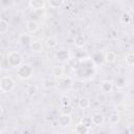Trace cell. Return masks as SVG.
Instances as JSON below:
<instances>
[{
    "mask_svg": "<svg viewBox=\"0 0 134 134\" xmlns=\"http://www.w3.org/2000/svg\"><path fill=\"white\" fill-rule=\"evenodd\" d=\"M96 72V65L90 58L80 59V63L77 67L73 70V74L75 79L80 81H87L92 79Z\"/></svg>",
    "mask_w": 134,
    "mask_h": 134,
    "instance_id": "cell-1",
    "label": "cell"
},
{
    "mask_svg": "<svg viewBox=\"0 0 134 134\" xmlns=\"http://www.w3.org/2000/svg\"><path fill=\"white\" fill-rule=\"evenodd\" d=\"M17 75L19 79L26 81V80H30L34 75V67L30 64H21L18 68H17Z\"/></svg>",
    "mask_w": 134,
    "mask_h": 134,
    "instance_id": "cell-2",
    "label": "cell"
},
{
    "mask_svg": "<svg viewBox=\"0 0 134 134\" xmlns=\"http://www.w3.org/2000/svg\"><path fill=\"white\" fill-rule=\"evenodd\" d=\"M6 61L8 65L13 68H18L21 64H23V57L18 51H9L6 57Z\"/></svg>",
    "mask_w": 134,
    "mask_h": 134,
    "instance_id": "cell-3",
    "label": "cell"
},
{
    "mask_svg": "<svg viewBox=\"0 0 134 134\" xmlns=\"http://www.w3.org/2000/svg\"><path fill=\"white\" fill-rule=\"evenodd\" d=\"M16 88V82L10 76H3L0 79V91L3 93H9Z\"/></svg>",
    "mask_w": 134,
    "mask_h": 134,
    "instance_id": "cell-4",
    "label": "cell"
},
{
    "mask_svg": "<svg viewBox=\"0 0 134 134\" xmlns=\"http://www.w3.org/2000/svg\"><path fill=\"white\" fill-rule=\"evenodd\" d=\"M54 58L60 63H67L71 58V53L67 49H60V50L55 51Z\"/></svg>",
    "mask_w": 134,
    "mask_h": 134,
    "instance_id": "cell-5",
    "label": "cell"
},
{
    "mask_svg": "<svg viewBox=\"0 0 134 134\" xmlns=\"http://www.w3.org/2000/svg\"><path fill=\"white\" fill-rule=\"evenodd\" d=\"M72 84H73L72 77L67 76V77H64L60 83H58L57 87H59V89H61L62 91H66V90H68L72 87Z\"/></svg>",
    "mask_w": 134,
    "mask_h": 134,
    "instance_id": "cell-6",
    "label": "cell"
},
{
    "mask_svg": "<svg viewBox=\"0 0 134 134\" xmlns=\"http://www.w3.org/2000/svg\"><path fill=\"white\" fill-rule=\"evenodd\" d=\"M58 122H59V126H61L62 128H68V127H70V125L72 122V119H71L70 114H62L61 113V115L58 118Z\"/></svg>",
    "mask_w": 134,
    "mask_h": 134,
    "instance_id": "cell-7",
    "label": "cell"
},
{
    "mask_svg": "<svg viewBox=\"0 0 134 134\" xmlns=\"http://www.w3.org/2000/svg\"><path fill=\"white\" fill-rule=\"evenodd\" d=\"M28 5L31 9H44L46 5V0H28Z\"/></svg>",
    "mask_w": 134,
    "mask_h": 134,
    "instance_id": "cell-8",
    "label": "cell"
},
{
    "mask_svg": "<svg viewBox=\"0 0 134 134\" xmlns=\"http://www.w3.org/2000/svg\"><path fill=\"white\" fill-rule=\"evenodd\" d=\"M73 43L77 48H83L87 43V38L83 34H77L73 39Z\"/></svg>",
    "mask_w": 134,
    "mask_h": 134,
    "instance_id": "cell-9",
    "label": "cell"
},
{
    "mask_svg": "<svg viewBox=\"0 0 134 134\" xmlns=\"http://www.w3.org/2000/svg\"><path fill=\"white\" fill-rule=\"evenodd\" d=\"M91 60L93 61V63L96 65V66H99V65H103L105 63V53L103 51H96L93 53Z\"/></svg>",
    "mask_w": 134,
    "mask_h": 134,
    "instance_id": "cell-10",
    "label": "cell"
},
{
    "mask_svg": "<svg viewBox=\"0 0 134 134\" xmlns=\"http://www.w3.org/2000/svg\"><path fill=\"white\" fill-rule=\"evenodd\" d=\"M91 120H92L93 126H102L105 121L104 114L100 113V112H96L91 116Z\"/></svg>",
    "mask_w": 134,
    "mask_h": 134,
    "instance_id": "cell-11",
    "label": "cell"
},
{
    "mask_svg": "<svg viewBox=\"0 0 134 134\" xmlns=\"http://www.w3.org/2000/svg\"><path fill=\"white\" fill-rule=\"evenodd\" d=\"M51 73H52V75H53L54 79H62L64 76V74H65V72H64V66H62V65H55L52 68Z\"/></svg>",
    "mask_w": 134,
    "mask_h": 134,
    "instance_id": "cell-12",
    "label": "cell"
},
{
    "mask_svg": "<svg viewBox=\"0 0 134 134\" xmlns=\"http://www.w3.org/2000/svg\"><path fill=\"white\" fill-rule=\"evenodd\" d=\"M113 83L111 81H108V80H105L100 83V90L103 93H110L112 92L113 90Z\"/></svg>",
    "mask_w": 134,
    "mask_h": 134,
    "instance_id": "cell-13",
    "label": "cell"
},
{
    "mask_svg": "<svg viewBox=\"0 0 134 134\" xmlns=\"http://www.w3.org/2000/svg\"><path fill=\"white\" fill-rule=\"evenodd\" d=\"M29 48H30V50H31L32 52H35V53H40V52L43 51V44H42L40 41L35 40V41H32V42L29 44Z\"/></svg>",
    "mask_w": 134,
    "mask_h": 134,
    "instance_id": "cell-14",
    "label": "cell"
},
{
    "mask_svg": "<svg viewBox=\"0 0 134 134\" xmlns=\"http://www.w3.org/2000/svg\"><path fill=\"white\" fill-rule=\"evenodd\" d=\"M39 27H40L39 22H37V21H35V20H29V21L26 23V29H27V31L30 32V34H35L36 31H38V30H39Z\"/></svg>",
    "mask_w": 134,
    "mask_h": 134,
    "instance_id": "cell-15",
    "label": "cell"
},
{
    "mask_svg": "<svg viewBox=\"0 0 134 134\" xmlns=\"http://www.w3.org/2000/svg\"><path fill=\"white\" fill-rule=\"evenodd\" d=\"M57 85H58V82L52 79H44L42 81V86L45 89H52V88L57 87Z\"/></svg>",
    "mask_w": 134,
    "mask_h": 134,
    "instance_id": "cell-16",
    "label": "cell"
},
{
    "mask_svg": "<svg viewBox=\"0 0 134 134\" xmlns=\"http://www.w3.org/2000/svg\"><path fill=\"white\" fill-rule=\"evenodd\" d=\"M19 42L21 45L23 46H26V45H29L31 42H32V38L30 35H27V34H23L20 36L19 38Z\"/></svg>",
    "mask_w": 134,
    "mask_h": 134,
    "instance_id": "cell-17",
    "label": "cell"
},
{
    "mask_svg": "<svg viewBox=\"0 0 134 134\" xmlns=\"http://www.w3.org/2000/svg\"><path fill=\"white\" fill-rule=\"evenodd\" d=\"M126 84H127V82H126V79L124 76H117L114 80L113 86H115L117 89H122L126 87Z\"/></svg>",
    "mask_w": 134,
    "mask_h": 134,
    "instance_id": "cell-18",
    "label": "cell"
},
{
    "mask_svg": "<svg viewBox=\"0 0 134 134\" xmlns=\"http://www.w3.org/2000/svg\"><path fill=\"white\" fill-rule=\"evenodd\" d=\"M119 121H120V116H119L118 112L113 111L109 114V122L111 125H117Z\"/></svg>",
    "mask_w": 134,
    "mask_h": 134,
    "instance_id": "cell-19",
    "label": "cell"
},
{
    "mask_svg": "<svg viewBox=\"0 0 134 134\" xmlns=\"http://www.w3.org/2000/svg\"><path fill=\"white\" fill-rule=\"evenodd\" d=\"M120 22L122 24H126V25L130 24L132 22V16H131V14L129 12H124L120 15Z\"/></svg>",
    "mask_w": 134,
    "mask_h": 134,
    "instance_id": "cell-20",
    "label": "cell"
},
{
    "mask_svg": "<svg viewBox=\"0 0 134 134\" xmlns=\"http://www.w3.org/2000/svg\"><path fill=\"white\" fill-rule=\"evenodd\" d=\"M90 99L88 98V97H86V96H83V97H81L80 99H79V107L81 108V109H88L89 107H90Z\"/></svg>",
    "mask_w": 134,
    "mask_h": 134,
    "instance_id": "cell-21",
    "label": "cell"
},
{
    "mask_svg": "<svg viewBox=\"0 0 134 134\" xmlns=\"http://www.w3.org/2000/svg\"><path fill=\"white\" fill-rule=\"evenodd\" d=\"M116 61V53L114 51H107L105 53V62L107 63H114Z\"/></svg>",
    "mask_w": 134,
    "mask_h": 134,
    "instance_id": "cell-22",
    "label": "cell"
},
{
    "mask_svg": "<svg viewBox=\"0 0 134 134\" xmlns=\"http://www.w3.org/2000/svg\"><path fill=\"white\" fill-rule=\"evenodd\" d=\"M74 131H75V133H77V134H87V133L89 132V129H88L87 127H85V126L80 121L79 124H76Z\"/></svg>",
    "mask_w": 134,
    "mask_h": 134,
    "instance_id": "cell-23",
    "label": "cell"
},
{
    "mask_svg": "<svg viewBox=\"0 0 134 134\" xmlns=\"http://www.w3.org/2000/svg\"><path fill=\"white\" fill-rule=\"evenodd\" d=\"M48 4L52 8H59L64 4V0H47Z\"/></svg>",
    "mask_w": 134,
    "mask_h": 134,
    "instance_id": "cell-24",
    "label": "cell"
},
{
    "mask_svg": "<svg viewBox=\"0 0 134 134\" xmlns=\"http://www.w3.org/2000/svg\"><path fill=\"white\" fill-rule=\"evenodd\" d=\"M8 23L4 19H0V34H6L8 31Z\"/></svg>",
    "mask_w": 134,
    "mask_h": 134,
    "instance_id": "cell-25",
    "label": "cell"
},
{
    "mask_svg": "<svg viewBox=\"0 0 134 134\" xmlns=\"http://www.w3.org/2000/svg\"><path fill=\"white\" fill-rule=\"evenodd\" d=\"M46 45H47L49 48H54V47L58 45V40H57L54 37H49V38H47V40H46Z\"/></svg>",
    "mask_w": 134,
    "mask_h": 134,
    "instance_id": "cell-26",
    "label": "cell"
},
{
    "mask_svg": "<svg viewBox=\"0 0 134 134\" xmlns=\"http://www.w3.org/2000/svg\"><path fill=\"white\" fill-rule=\"evenodd\" d=\"M26 92H27V94L30 95V96L37 94V92H38V86H37V85H34V84H32V85H29V86L27 87V89H26Z\"/></svg>",
    "mask_w": 134,
    "mask_h": 134,
    "instance_id": "cell-27",
    "label": "cell"
},
{
    "mask_svg": "<svg viewBox=\"0 0 134 134\" xmlns=\"http://www.w3.org/2000/svg\"><path fill=\"white\" fill-rule=\"evenodd\" d=\"M72 112H73V108H72L71 104L67 105V106H61V113L62 114H70L71 115Z\"/></svg>",
    "mask_w": 134,
    "mask_h": 134,
    "instance_id": "cell-28",
    "label": "cell"
},
{
    "mask_svg": "<svg viewBox=\"0 0 134 134\" xmlns=\"http://www.w3.org/2000/svg\"><path fill=\"white\" fill-rule=\"evenodd\" d=\"M127 110V107H126V104L122 103V102H119L115 105V111L118 112V113H124L125 111Z\"/></svg>",
    "mask_w": 134,
    "mask_h": 134,
    "instance_id": "cell-29",
    "label": "cell"
},
{
    "mask_svg": "<svg viewBox=\"0 0 134 134\" xmlns=\"http://www.w3.org/2000/svg\"><path fill=\"white\" fill-rule=\"evenodd\" d=\"M60 103H61V106L70 105V104H71V98H70L68 95H62V96L60 97Z\"/></svg>",
    "mask_w": 134,
    "mask_h": 134,
    "instance_id": "cell-30",
    "label": "cell"
},
{
    "mask_svg": "<svg viewBox=\"0 0 134 134\" xmlns=\"http://www.w3.org/2000/svg\"><path fill=\"white\" fill-rule=\"evenodd\" d=\"M125 60H126V63H127V65L128 66H133L134 65V54L132 53V52H130V53H128L127 55H126V58H125Z\"/></svg>",
    "mask_w": 134,
    "mask_h": 134,
    "instance_id": "cell-31",
    "label": "cell"
},
{
    "mask_svg": "<svg viewBox=\"0 0 134 134\" xmlns=\"http://www.w3.org/2000/svg\"><path fill=\"white\" fill-rule=\"evenodd\" d=\"M81 122L85 126V127H87L89 130L92 128V126H93V124H92V120H91V117H84L82 120H81Z\"/></svg>",
    "mask_w": 134,
    "mask_h": 134,
    "instance_id": "cell-32",
    "label": "cell"
},
{
    "mask_svg": "<svg viewBox=\"0 0 134 134\" xmlns=\"http://www.w3.org/2000/svg\"><path fill=\"white\" fill-rule=\"evenodd\" d=\"M129 132H130V133H133V132H134V130H133V124H131V125L129 126Z\"/></svg>",
    "mask_w": 134,
    "mask_h": 134,
    "instance_id": "cell-33",
    "label": "cell"
},
{
    "mask_svg": "<svg viewBox=\"0 0 134 134\" xmlns=\"http://www.w3.org/2000/svg\"><path fill=\"white\" fill-rule=\"evenodd\" d=\"M2 114H3V107L2 105H0V117L2 116Z\"/></svg>",
    "mask_w": 134,
    "mask_h": 134,
    "instance_id": "cell-34",
    "label": "cell"
},
{
    "mask_svg": "<svg viewBox=\"0 0 134 134\" xmlns=\"http://www.w3.org/2000/svg\"><path fill=\"white\" fill-rule=\"evenodd\" d=\"M0 71H1V66H0Z\"/></svg>",
    "mask_w": 134,
    "mask_h": 134,
    "instance_id": "cell-35",
    "label": "cell"
}]
</instances>
